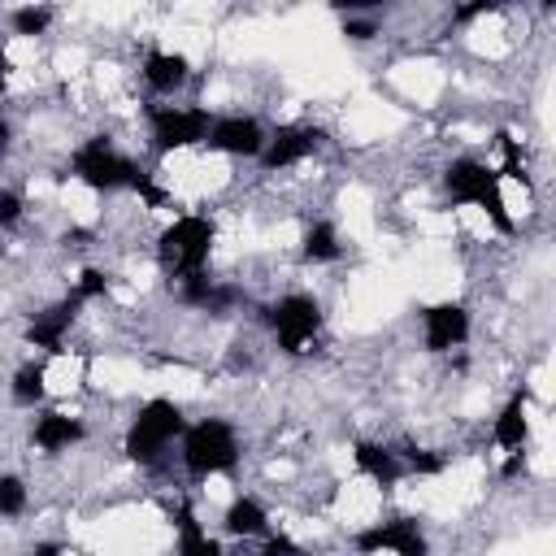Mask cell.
<instances>
[{
	"label": "cell",
	"mask_w": 556,
	"mask_h": 556,
	"mask_svg": "<svg viewBox=\"0 0 556 556\" xmlns=\"http://www.w3.org/2000/svg\"><path fill=\"white\" fill-rule=\"evenodd\" d=\"M104 291H109V274H104V269H83V274H78V282H74V295H78L83 304L100 300Z\"/></svg>",
	"instance_id": "23"
},
{
	"label": "cell",
	"mask_w": 556,
	"mask_h": 556,
	"mask_svg": "<svg viewBox=\"0 0 556 556\" xmlns=\"http://www.w3.org/2000/svg\"><path fill=\"white\" fill-rule=\"evenodd\" d=\"M70 178L96 195H117V191H139L152 174L130 152H122L109 135H91L70 152Z\"/></svg>",
	"instance_id": "3"
},
{
	"label": "cell",
	"mask_w": 556,
	"mask_h": 556,
	"mask_svg": "<svg viewBox=\"0 0 556 556\" xmlns=\"http://www.w3.org/2000/svg\"><path fill=\"white\" fill-rule=\"evenodd\" d=\"M491 443L500 447V452H526V443H530V391L521 387V391H513L504 404H500V413L491 417Z\"/></svg>",
	"instance_id": "16"
},
{
	"label": "cell",
	"mask_w": 556,
	"mask_h": 556,
	"mask_svg": "<svg viewBox=\"0 0 556 556\" xmlns=\"http://www.w3.org/2000/svg\"><path fill=\"white\" fill-rule=\"evenodd\" d=\"M78 308H83V300H78L74 291H70L65 300L39 308V313L30 317V326H26V343L39 348L43 356H61V352H65V339H70V330H74V321H78Z\"/></svg>",
	"instance_id": "12"
},
{
	"label": "cell",
	"mask_w": 556,
	"mask_h": 556,
	"mask_svg": "<svg viewBox=\"0 0 556 556\" xmlns=\"http://www.w3.org/2000/svg\"><path fill=\"white\" fill-rule=\"evenodd\" d=\"M143 122H148L152 152L169 156V152L200 148V143L208 139L213 113H208L204 104H169V100H156V104L143 109Z\"/></svg>",
	"instance_id": "7"
},
{
	"label": "cell",
	"mask_w": 556,
	"mask_h": 556,
	"mask_svg": "<svg viewBox=\"0 0 556 556\" xmlns=\"http://www.w3.org/2000/svg\"><path fill=\"white\" fill-rule=\"evenodd\" d=\"M30 508V482L22 473H0V517L17 521Z\"/></svg>",
	"instance_id": "22"
},
{
	"label": "cell",
	"mask_w": 556,
	"mask_h": 556,
	"mask_svg": "<svg viewBox=\"0 0 556 556\" xmlns=\"http://www.w3.org/2000/svg\"><path fill=\"white\" fill-rule=\"evenodd\" d=\"M48 400V361H22L9 374V404L13 408H39Z\"/></svg>",
	"instance_id": "20"
},
{
	"label": "cell",
	"mask_w": 556,
	"mask_h": 556,
	"mask_svg": "<svg viewBox=\"0 0 556 556\" xmlns=\"http://www.w3.org/2000/svg\"><path fill=\"white\" fill-rule=\"evenodd\" d=\"M222 530L230 539H265V534H274V521H269V508L256 495H235L222 508Z\"/></svg>",
	"instance_id": "17"
},
{
	"label": "cell",
	"mask_w": 556,
	"mask_h": 556,
	"mask_svg": "<svg viewBox=\"0 0 556 556\" xmlns=\"http://www.w3.org/2000/svg\"><path fill=\"white\" fill-rule=\"evenodd\" d=\"M269 130L261 117L252 113H213V126H208V139L204 148L217 152V156H235V161H256L261 148H265Z\"/></svg>",
	"instance_id": "11"
},
{
	"label": "cell",
	"mask_w": 556,
	"mask_h": 556,
	"mask_svg": "<svg viewBox=\"0 0 556 556\" xmlns=\"http://www.w3.org/2000/svg\"><path fill=\"white\" fill-rule=\"evenodd\" d=\"M22 217H26V200H22V191H13V187H0V230L17 226Z\"/></svg>",
	"instance_id": "24"
},
{
	"label": "cell",
	"mask_w": 556,
	"mask_h": 556,
	"mask_svg": "<svg viewBox=\"0 0 556 556\" xmlns=\"http://www.w3.org/2000/svg\"><path fill=\"white\" fill-rule=\"evenodd\" d=\"M321 126H313V122H282V126H274L269 130V139H265V148H261V156H256V165L265 169V174H278V169H291V165H304L308 156H317L321 152Z\"/></svg>",
	"instance_id": "10"
},
{
	"label": "cell",
	"mask_w": 556,
	"mask_h": 556,
	"mask_svg": "<svg viewBox=\"0 0 556 556\" xmlns=\"http://www.w3.org/2000/svg\"><path fill=\"white\" fill-rule=\"evenodd\" d=\"M256 556H304V547H300L291 534L274 530V534H265V539H261V552H256Z\"/></svg>",
	"instance_id": "25"
},
{
	"label": "cell",
	"mask_w": 556,
	"mask_h": 556,
	"mask_svg": "<svg viewBox=\"0 0 556 556\" xmlns=\"http://www.w3.org/2000/svg\"><path fill=\"white\" fill-rule=\"evenodd\" d=\"M174 552L178 556H226L222 539L200 526V517H195L191 504H182L178 517H174Z\"/></svg>",
	"instance_id": "18"
},
{
	"label": "cell",
	"mask_w": 556,
	"mask_h": 556,
	"mask_svg": "<svg viewBox=\"0 0 556 556\" xmlns=\"http://www.w3.org/2000/svg\"><path fill=\"white\" fill-rule=\"evenodd\" d=\"M70 547L65 543H56V539H43V543H35V552L30 556H65Z\"/></svg>",
	"instance_id": "27"
},
{
	"label": "cell",
	"mask_w": 556,
	"mask_h": 556,
	"mask_svg": "<svg viewBox=\"0 0 556 556\" xmlns=\"http://www.w3.org/2000/svg\"><path fill=\"white\" fill-rule=\"evenodd\" d=\"M139 78H143V87H148L156 100H174V96L191 83V61H187V52H174V48L152 43V48L143 52Z\"/></svg>",
	"instance_id": "13"
},
{
	"label": "cell",
	"mask_w": 556,
	"mask_h": 556,
	"mask_svg": "<svg viewBox=\"0 0 556 556\" xmlns=\"http://www.w3.org/2000/svg\"><path fill=\"white\" fill-rule=\"evenodd\" d=\"M217 243V222L208 213H178L161 235H156V265L161 274L178 287L191 278L208 274V256Z\"/></svg>",
	"instance_id": "2"
},
{
	"label": "cell",
	"mask_w": 556,
	"mask_h": 556,
	"mask_svg": "<svg viewBox=\"0 0 556 556\" xmlns=\"http://www.w3.org/2000/svg\"><path fill=\"white\" fill-rule=\"evenodd\" d=\"M443 191L456 208H478L500 235H517V222L508 213V200H504V182L495 174V165H486L482 156H452L443 165Z\"/></svg>",
	"instance_id": "1"
},
{
	"label": "cell",
	"mask_w": 556,
	"mask_h": 556,
	"mask_svg": "<svg viewBox=\"0 0 556 556\" xmlns=\"http://www.w3.org/2000/svg\"><path fill=\"white\" fill-rule=\"evenodd\" d=\"M182 430H187L182 404L169 400V395H152V400H143L139 413L126 421V430H122V452H126V460H135L139 469H152V465H161V460L169 456V447L182 439Z\"/></svg>",
	"instance_id": "4"
},
{
	"label": "cell",
	"mask_w": 556,
	"mask_h": 556,
	"mask_svg": "<svg viewBox=\"0 0 556 556\" xmlns=\"http://www.w3.org/2000/svg\"><path fill=\"white\" fill-rule=\"evenodd\" d=\"M300 256H304L308 265H334V261L343 256V235H339V226H334L330 217H313V222L304 226V235H300Z\"/></svg>",
	"instance_id": "19"
},
{
	"label": "cell",
	"mask_w": 556,
	"mask_h": 556,
	"mask_svg": "<svg viewBox=\"0 0 556 556\" xmlns=\"http://www.w3.org/2000/svg\"><path fill=\"white\" fill-rule=\"evenodd\" d=\"M265 326L274 334V348L282 356H308L321 339V326H326V313H321V300L308 295V291H282L269 308H265Z\"/></svg>",
	"instance_id": "6"
},
{
	"label": "cell",
	"mask_w": 556,
	"mask_h": 556,
	"mask_svg": "<svg viewBox=\"0 0 556 556\" xmlns=\"http://www.w3.org/2000/svg\"><path fill=\"white\" fill-rule=\"evenodd\" d=\"M52 22H56L52 4H17V9H9V30L17 39H39V35L52 30Z\"/></svg>",
	"instance_id": "21"
},
{
	"label": "cell",
	"mask_w": 556,
	"mask_h": 556,
	"mask_svg": "<svg viewBox=\"0 0 556 556\" xmlns=\"http://www.w3.org/2000/svg\"><path fill=\"white\" fill-rule=\"evenodd\" d=\"M343 35H348V39H374V35H378V22H361V17H348V22H343Z\"/></svg>",
	"instance_id": "26"
},
{
	"label": "cell",
	"mask_w": 556,
	"mask_h": 556,
	"mask_svg": "<svg viewBox=\"0 0 556 556\" xmlns=\"http://www.w3.org/2000/svg\"><path fill=\"white\" fill-rule=\"evenodd\" d=\"M0 117H4V113H0Z\"/></svg>",
	"instance_id": "28"
},
{
	"label": "cell",
	"mask_w": 556,
	"mask_h": 556,
	"mask_svg": "<svg viewBox=\"0 0 556 556\" xmlns=\"http://www.w3.org/2000/svg\"><path fill=\"white\" fill-rule=\"evenodd\" d=\"M356 556H430V539L417 517H387L352 530Z\"/></svg>",
	"instance_id": "8"
},
{
	"label": "cell",
	"mask_w": 556,
	"mask_h": 556,
	"mask_svg": "<svg viewBox=\"0 0 556 556\" xmlns=\"http://www.w3.org/2000/svg\"><path fill=\"white\" fill-rule=\"evenodd\" d=\"M178 460L191 478H222V473H235L239 460H243V443H239V430L226 421V417H200V421H187L182 439H178Z\"/></svg>",
	"instance_id": "5"
},
{
	"label": "cell",
	"mask_w": 556,
	"mask_h": 556,
	"mask_svg": "<svg viewBox=\"0 0 556 556\" xmlns=\"http://www.w3.org/2000/svg\"><path fill=\"white\" fill-rule=\"evenodd\" d=\"M83 439H87V421L74 417V413H61V408H43V413H35V421H30V447H39V452H48V456L78 447Z\"/></svg>",
	"instance_id": "15"
},
{
	"label": "cell",
	"mask_w": 556,
	"mask_h": 556,
	"mask_svg": "<svg viewBox=\"0 0 556 556\" xmlns=\"http://www.w3.org/2000/svg\"><path fill=\"white\" fill-rule=\"evenodd\" d=\"M417 321H421V348H426L430 356H447V352L465 348L469 334H473V313H469L460 300L421 304V308H417Z\"/></svg>",
	"instance_id": "9"
},
{
	"label": "cell",
	"mask_w": 556,
	"mask_h": 556,
	"mask_svg": "<svg viewBox=\"0 0 556 556\" xmlns=\"http://www.w3.org/2000/svg\"><path fill=\"white\" fill-rule=\"evenodd\" d=\"M352 469H356L365 482H374L378 491H391V486H400V482L408 478L404 452H395V447H387V443H378V439H356V443H352Z\"/></svg>",
	"instance_id": "14"
}]
</instances>
